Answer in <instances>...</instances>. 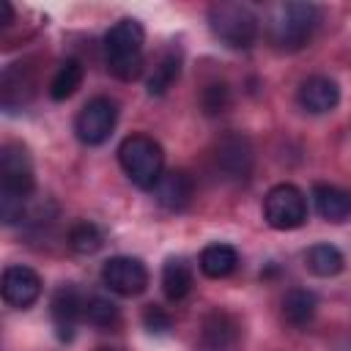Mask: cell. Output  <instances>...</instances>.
<instances>
[{
	"instance_id": "cell-6",
	"label": "cell",
	"mask_w": 351,
	"mask_h": 351,
	"mask_svg": "<svg viewBox=\"0 0 351 351\" xmlns=\"http://www.w3.org/2000/svg\"><path fill=\"white\" fill-rule=\"evenodd\" d=\"M263 219L274 230H293L307 219V200L299 186L277 184L263 197Z\"/></svg>"
},
{
	"instance_id": "cell-22",
	"label": "cell",
	"mask_w": 351,
	"mask_h": 351,
	"mask_svg": "<svg viewBox=\"0 0 351 351\" xmlns=\"http://www.w3.org/2000/svg\"><path fill=\"white\" fill-rule=\"evenodd\" d=\"M85 321L96 329H115L121 321V310L112 299L93 293V296H85Z\"/></svg>"
},
{
	"instance_id": "cell-2",
	"label": "cell",
	"mask_w": 351,
	"mask_h": 351,
	"mask_svg": "<svg viewBox=\"0 0 351 351\" xmlns=\"http://www.w3.org/2000/svg\"><path fill=\"white\" fill-rule=\"evenodd\" d=\"M143 44L145 30L137 19H121L104 33V60L107 71L123 82L143 74Z\"/></svg>"
},
{
	"instance_id": "cell-14",
	"label": "cell",
	"mask_w": 351,
	"mask_h": 351,
	"mask_svg": "<svg viewBox=\"0 0 351 351\" xmlns=\"http://www.w3.org/2000/svg\"><path fill=\"white\" fill-rule=\"evenodd\" d=\"M302 110L313 112V115H321V112H329L337 107L340 101V88L335 80L324 77V74H315V77H307L302 85H299V93H296Z\"/></svg>"
},
{
	"instance_id": "cell-1",
	"label": "cell",
	"mask_w": 351,
	"mask_h": 351,
	"mask_svg": "<svg viewBox=\"0 0 351 351\" xmlns=\"http://www.w3.org/2000/svg\"><path fill=\"white\" fill-rule=\"evenodd\" d=\"M36 189L33 162L19 143H5L0 148V219L5 225L25 222L27 197Z\"/></svg>"
},
{
	"instance_id": "cell-4",
	"label": "cell",
	"mask_w": 351,
	"mask_h": 351,
	"mask_svg": "<svg viewBox=\"0 0 351 351\" xmlns=\"http://www.w3.org/2000/svg\"><path fill=\"white\" fill-rule=\"evenodd\" d=\"M118 162L129 181L140 189H154L165 173L162 145L148 134H129L118 145Z\"/></svg>"
},
{
	"instance_id": "cell-15",
	"label": "cell",
	"mask_w": 351,
	"mask_h": 351,
	"mask_svg": "<svg viewBox=\"0 0 351 351\" xmlns=\"http://www.w3.org/2000/svg\"><path fill=\"white\" fill-rule=\"evenodd\" d=\"M313 203L315 211L326 222H346L351 217V192L332 186V184H315L313 186Z\"/></svg>"
},
{
	"instance_id": "cell-18",
	"label": "cell",
	"mask_w": 351,
	"mask_h": 351,
	"mask_svg": "<svg viewBox=\"0 0 351 351\" xmlns=\"http://www.w3.org/2000/svg\"><path fill=\"white\" fill-rule=\"evenodd\" d=\"M304 266L315 277H335V274L343 271L346 261H343V252L335 244H313L304 252Z\"/></svg>"
},
{
	"instance_id": "cell-27",
	"label": "cell",
	"mask_w": 351,
	"mask_h": 351,
	"mask_svg": "<svg viewBox=\"0 0 351 351\" xmlns=\"http://www.w3.org/2000/svg\"><path fill=\"white\" fill-rule=\"evenodd\" d=\"M99 351H121V348H99Z\"/></svg>"
},
{
	"instance_id": "cell-5",
	"label": "cell",
	"mask_w": 351,
	"mask_h": 351,
	"mask_svg": "<svg viewBox=\"0 0 351 351\" xmlns=\"http://www.w3.org/2000/svg\"><path fill=\"white\" fill-rule=\"evenodd\" d=\"M208 27L230 49H250L258 38V16L244 3H217L208 11Z\"/></svg>"
},
{
	"instance_id": "cell-11",
	"label": "cell",
	"mask_w": 351,
	"mask_h": 351,
	"mask_svg": "<svg viewBox=\"0 0 351 351\" xmlns=\"http://www.w3.org/2000/svg\"><path fill=\"white\" fill-rule=\"evenodd\" d=\"M0 293L5 304L25 310L41 296V277L30 266H22V263L5 266L3 280H0Z\"/></svg>"
},
{
	"instance_id": "cell-25",
	"label": "cell",
	"mask_w": 351,
	"mask_h": 351,
	"mask_svg": "<svg viewBox=\"0 0 351 351\" xmlns=\"http://www.w3.org/2000/svg\"><path fill=\"white\" fill-rule=\"evenodd\" d=\"M143 324H145V329L148 332H156V335H165V332H170V326H173V318L162 310V307H156V304H148L145 310H143Z\"/></svg>"
},
{
	"instance_id": "cell-24",
	"label": "cell",
	"mask_w": 351,
	"mask_h": 351,
	"mask_svg": "<svg viewBox=\"0 0 351 351\" xmlns=\"http://www.w3.org/2000/svg\"><path fill=\"white\" fill-rule=\"evenodd\" d=\"M228 104H230V90H228L225 82H211V85H206V90H203V110H206L208 115L225 112Z\"/></svg>"
},
{
	"instance_id": "cell-3",
	"label": "cell",
	"mask_w": 351,
	"mask_h": 351,
	"mask_svg": "<svg viewBox=\"0 0 351 351\" xmlns=\"http://www.w3.org/2000/svg\"><path fill=\"white\" fill-rule=\"evenodd\" d=\"M321 25V8L313 3H285L269 22V38L277 49L296 52L307 47Z\"/></svg>"
},
{
	"instance_id": "cell-9",
	"label": "cell",
	"mask_w": 351,
	"mask_h": 351,
	"mask_svg": "<svg viewBox=\"0 0 351 351\" xmlns=\"http://www.w3.org/2000/svg\"><path fill=\"white\" fill-rule=\"evenodd\" d=\"M214 162H217V167L225 173V178H230V181H244V178H250V173H252L255 154H252L250 140H247L241 132H228V134H222V137L217 140Z\"/></svg>"
},
{
	"instance_id": "cell-8",
	"label": "cell",
	"mask_w": 351,
	"mask_h": 351,
	"mask_svg": "<svg viewBox=\"0 0 351 351\" xmlns=\"http://www.w3.org/2000/svg\"><path fill=\"white\" fill-rule=\"evenodd\" d=\"M101 282L118 296H140L148 288V269L137 258L115 255L101 266Z\"/></svg>"
},
{
	"instance_id": "cell-26",
	"label": "cell",
	"mask_w": 351,
	"mask_h": 351,
	"mask_svg": "<svg viewBox=\"0 0 351 351\" xmlns=\"http://www.w3.org/2000/svg\"><path fill=\"white\" fill-rule=\"evenodd\" d=\"M11 22H14V8H11V3L0 0V25L5 27V25H11Z\"/></svg>"
},
{
	"instance_id": "cell-17",
	"label": "cell",
	"mask_w": 351,
	"mask_h": 351,
	"mask_svg": "<svg viewBox=\"0 0 351 351\" xmlns=\"http://www.w3.org/2000/svg\"><path fill=\"white\" fill-rule=\"evenodd\" d=\"M239 266V252L236 247L230 244H208L203 252H200V271L211 280H222L228 274H233Z\"/></svg>"
},
{
	"instance_id": "cell-12",
	"label": "cell",
	"mask_w": 351,
	"mask_h": 351,
	"mask_svg": "<svg viewBox=\"0 0 351 351\" xmlns=\"http://www.w3.org/2000/svg\"><path fill=\"white\" fill-rule=\"evenodd\" d=\"M200 343L206 351H239L241 324L225 310H211L200 326Z\"/></svg>"
},
{
	"instance_id": "cell-16",
	"label": "cell",
	"mask_w": 351,
	"mask_h": 351,
	"mask_svg": "<svg viewBox=\"0 0 351 351\" xmlns=\"http://www.w3.org/2000/svg\"><path fill=\"white\" fill-rule=\"evenodd\" d=\"M315 310H318V299L307 288H291L282 296V318L293 329H304L315 318Z\"/></svg>"
},
{
	"instance_id": "cell-20",
	"label": "cell",
	"mask_w": 351,
	"mask_h": 351,
	"mask_svg": "<svg viewBox=\"0 0 351 351\" xmlns=\"http://www.w3.org/2000/svg\"><path fill=\"white\" fill-rule=\"evenodd\" d=\"M178 74H181V52L178 49H167L159 60H156V66H154V71H151V77H148V93L151 96H162V93H167V88L178 80Z\"/></svg>"
},
{
	"instance_id": "cell-21",
	"label": "cell",
	"mask_w": 351,
	"mask_h": 351,
	"mask_svg": "<svg viewBox=\"0 0 351 351\" xmlns=\"http://www.w3.org/2000/svg\"><path fill=\"white\" fill-rule=\"evenodd\" d=\"M80 82H82V63L74 60V58H69V60H63L58 66V71H55V77L49 82V96L55 101H63V99L74 96V90L80 88Z\"/></svg>"
},
{
	"instance_id": "cell-19",
	"label": "cell",
	"mask_w": 351,
	"mask_h": 351,
	"mask_svg": "<svg viewBox=\"0 0 351 351\" xmlns=\"http://www.w3.org/2000/svg\"><path fill=\"white\" fill-rule=\"evenodd\" d=\"M192 269L181 261V258H170L165 266H162V291L170 302H178L184 299L189 291H192Z\"/></svg>"
},
{
	"instance_id": "cell-23",
	"label": "cell",
	"mask_w": 351,
	"mask_h": 351,
	"mask_svg": "<svg viewBox=\"0 0 351 351\" xmlns=\"http://www.w3.org/2000/svg\"><path fill=\"white\" fill-rule=\"evenodd\" d=\"M101 244H104V236H101L99 225L90 219H80L69 228V247L80 255H93L101 250Z\"/></svg>"
},
{
	"instance_id": "cell-7",
	"label": "cell",
	"mask_w": 351,
	"mask_h": 351,
	"mask_svg": "<svg viewBox=\"0 0 351 351\" xmlns=\"http://www.w3.org/2000/svg\"><path fill=\"white\" fill-rule=\"evenodd\" d=\"M115 121H118V104L110 96H96L80 110L74 121V132L85 145H101L112 134Z\"/></svg>"
},
{
	"instance_id": "cell-13",
	"label": "cell",
	"mask_w": 351,
	"mask_h": 351,
	"mask_svg": "<svg viewBox=\"0 0 351 351\" xmlns=\"http://www.w3.org/2000/svg\"><path fill=\"white\" fill-rule=\"evenodd\" d=\"M154 197L167 211H184L195 197V181L186 170H167L154 186Z\"/></svg>"
},
{
	"instance_id": "cell-10",
	"label": "cell",
	"mask_w": 351,
	"mask_h": 351,
	"mask_svg": "<svg viewBox=\"0 0 351 351\" xmlns=\"http://www.w3.org/2000/svg\"><path fill=\"white\" fill-rule=\"evenodd\" d=\"M49 315H52V326H55L58 340L69 343L74 337V332H77V324L85 321V296L80 293V288L71 285V282L60 285L52 293Z\"/></svg>"
}]
</instances>
